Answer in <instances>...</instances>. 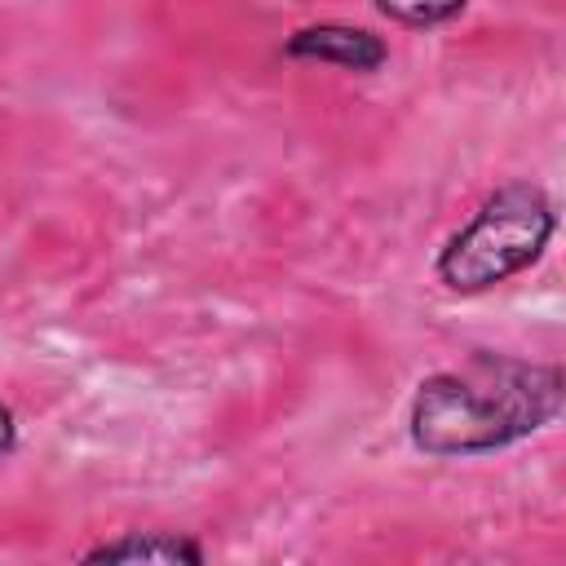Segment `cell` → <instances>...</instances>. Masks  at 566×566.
<instances>
[{"instance_id": "cell-1", "label": "cell", "mask_w": 566, "mask_h": 566, "mask_svg": "<svg viewBox=\"0 0 566 566\" xmlns=\"http://www.w3.org/2000/svg\"><path fill=\"white\" fill-rule=\"evenodd\" d=\"M566 398L557 363H526L478 349L464 367L433 371L416 385L407 407V438L433 460H469L509 451L548 429Z\"/></svg>"}, {"instance_id": "cell-2", "label": "cell", "mask_w": 566, "mask_h": 566, "mask_svg": "<svg viewBox=\"0 0 566 566\" xmlns=\"http://www.w3.org/2000/svg\"><path fill=\"white\" fill-rule=\"evenodd\" d=\"M557 234V208L535 181H504L438 248L433 279L455 296H482L531 270Z\"/></svg>"}, {"instance_id": "cell-3", "label": "cell", "mask_w": 566, "mask_h": 566, "mask_svg": "<svg viewBox=\"0 0 566 566\" xmlns=\"http://www.w3.org/2000/svg\"><path fill=\"white\" fill-rule=\"evenodd\" d=\"M287 62H314V66H336V71H354V75H371L389 62V44L354 22H310L296 27L283 49Z\"/></svg>"}, {"instance_id": "cell-4", "label": "cell", "mask_w": 566, "mask_h": 566, "mask_svg": "<svg viewBox=\"0 0 566 566\" xmlns=\"http://www.w3.org/2000/svg\"><path fill=\"white\" fill-rule=\"evenodd\" d=\"M208 548L186 531H124L80 553V562H155V566H199Z\"/></svg>"}, {"instance_id": "cell-5", "label": "cell", "mask_w": 566, "mask_h": 566, "mask_svg": "<svg viewBox=\"0 0 566 566\" xmlns=\"http://www.w3.org/2000/svg\"><path fill=\"white\" fill-rule=\"evenodd\" d=\"M389 22L398 27H416V31H433V27H447L455 22L469 0H371Z\"/></svg>"}, {"instance_id": "cell-6", "label": "cell", "mask_w": 566, "mask_h": 566, "mask_svg": "<svg viewBox=\"0 0 566 566\" xmlns=\"http://www.w3.org/2000/svg\"><path fill=\"white\" fill-rule=\"evenodd\" d=\"M18 438H22V433H18V416H13V407L0 398V460L18 451Z\"/></svg>"}]
</instances>
